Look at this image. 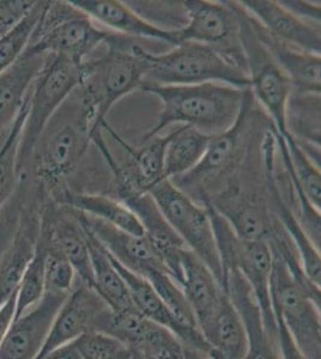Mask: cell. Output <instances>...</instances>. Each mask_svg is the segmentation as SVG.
<instances>
[{
    "label": "cell",
    "instance_id": "6da1fadb",
    "mask_svg": "<svg viewBox=\"0 0 321 359\" xmlns=\"http://www.w3.org/2000/svg\"><path fill=\"white\" fill-rule=\"evenodd\" d=\"M79 91L78 88L49 120L22 172L30 168L34 181L48 198L64 189L93 143V114Z\"/></svg>",
    "mask_w": 321,
    "mask_h": 359
},
{
    "label": "cell",
    "instance_id": "7a4b0ae2",
    "mask_svg": "<svg viewBox=\"0 0 321 359\" xmlns=\"http://www.w3.org/2000/svg\"><path fill=\"white\" fill-rule=\"evenodd\" d=\"M142 89L161 102L157 123L143 139L159 135L173 123L195 127L205 135H218L237 123L252 96L249 89L222 83L148 86Z\"/></svg>",
    "mask_w": 321,
    "mask_h": 359
},
{
    "label": "cell",
    "instance_id": "3957f363",
    "mask_svg": "<svg viewBox=\"0 0 321 359\" xmlns=\"http://www.w3.org/2000/svg\"><path fill=\"white\" fill-rule=\"evenodd\" d=\"M139 53L144 64L143 86L203 83H222L244 90L251 86L247 71L208 46L180 42L162 54L150 53L140 46Z\"/></svg>",
    "mask_w": 321,
    "mask_h": 359
},
{
    "label": "cell",
    "instance_id": "277c9868",
    "mask_svg": "<svg viewBox=\"0 0 321 359\" xmlns=\"http://www.w3.org/2000/svg\"><path fill=\"white\" fill-rule=\"evenodd\" d=\"M106 45V54L84 62L86 74L79 88L93 114L94 137L102 133V125L115 103L142 88L144 81L140 46L117 34L110 35Z\"/></svg>",
    "mask_w": 321,
    "mask_h": 359
},
{
    "label": "cell",
    "instance_id": "5b68a950",
    "mask_svg": "<svg viewBox=\"0 0 321 359\" xmlns=\"http://www.w3.org/2000/svg\"><path fill=\"white\" fill-rule=\"evenodd\" d=\"M203 205L208 208L211 218L224 273L232 269L244 277L261 308L266 331L277 339L276 320L270 290L273 260L271 245L264 240L249 241L240 238L210 201H205Z\"/></svg>",
    "mask_w": 321,
    "mask_h": 359
},
{
    "label": "cell",
    "instance_id": "8992f818",
    "mask_svg": "<svg viewBox=\"0 0 321 359\" xmlns=\"http://www.w3.org/2000/svg\"><path fill=\"white\" fill-rule=\"evenodd\" d=\"M84 74V64H77L63 55H49L29 96L28 113L20 133L17 154V170L20 176L25 172L30 154L49 120L66 100L81 88Z\"/></svg>",
    "mask_w": 321,
    "mask_h": 359
},
{
    "label": "cell",
    "instance_id": "52a82bcc",
    "mask_svg": "<svg viewBox=\"0 0 321 359\" xmlns=\"http://www.w3.org/2000/svg\"><path fill=\"white\" fill-rule=\"evenodd\" d=\"M273 249L271 302L275 314L307 359H321V294H314L294 276L281 254Z\"/></svg>",
    "mask_w": 321,
    "mask_h": 359
},
{
    "label": "cell",
    "instance_id": "ba28073f",
    "mask_svg": "<svg viewBox=\"0 0 321 359\" xmlns=\"http://www.w3.org/2000/svg\"><path fill=\"white\" fill-rule=\"evenodd\" d=\"M110 35L70 4L69 0L46 1L29 47L84 64L88 55L106 43Z\"/></svg>",
    "mask_w": 321,
    "mask_h": 359
},
{
    "label": "cell",
    "instance_id": "9c48e42d",
    "mask_svg": "<svg viewBox=\"0 0 321 359\" xmlns=\"http://www.w3.org/2000/svg\"><path fill=\"white\" fill-rule=\"evenodd\" d=\"M149 194L183 245L208 266L224 289L223 267L207 206L198 204L171 180L161 181Z\"/></svg>",
    "mask_w": 321,
    "mask_h": 359
},
{
    "label": "cell",
    "instance_id": "30bf717a",
    "mask_svg": "<svg viewBox=\"0 0 321 359\" xmlns=\"http://www.w3.org/2000/svg\"><path fill=\"white\" fill-rule=\"evenodd\" d=\"M183 8L188 21L178 28L180 42L208 46L248 72L237 3L188 0Z\"/></svg>",
    "mask_w": 321,
    "mask_h": 359
},
{
    "label": "cell",
    "instance_id": "8fae6325",
    "mask_svg": "<svg viewBox=\"0 0 321 359\" xmlns=\"http://www.w3.org/2000/svg\"><path fill=\"white\" fill-rule=\"evenodd\" d=\"M240 16L242 43L251 79L249 90L273 120V131L284 137L289 133L287 121L293 86L256 39L244 11Z\"/></svg>",
    "mask_w": 321,
    "mask_h": 359
},
{
    "label": "cell",
    "instance_id": "7c38bea8",
    "mask_svg": "<svg viewBox=\"0 0 321 359\" xmlns=\"http://www.w3.org/2000/svg\"><path fill=\"white\" fill-rule=\"evenodd\" d=\"M110 311V306L94 289L81 282L77 285L74 284L54 316L37 359L42 358L59 347L74 343L81 335L100 331L102 321Z\"/></svg>",
    "mask_w": 321,
    "mask_h": 359
},
{
    "label": "cell",
    "instance_id": "4fadbf2b",
    "mask_svg": "<svg viewBox=\"0 0 321 359\" xmlns=\"http://www.w3.org/2000/svg\"><path fill=\"white\" fill-rule=\"evenodd\" d=\"M101 333L112 335L134 352L154 359H185V346L167 328L144 318L134 308L110 311L102 321Z\"/></svg>",
    "mask_w": 321,
    "mask_h": 359
},
{
    "label": "cell",
    "instance_id": "5bb4252c",
    "mask_svg": "<svg viewBox=\"0 0 321 359\" xmlns=\"http://www.w3.org/2000/svg\"><path fill=\"white\" fill-rule=\"evenodd\" d=\"M237 4L276 40L308 53L320 55V25L294 15L281 1L242 0L237 1Z\"/></svg>",
    "mask_w": 321,
    "mask_h": 359
},
{
    "label": "cell",
    "instance_id": "9a60e30c",
    "mask_svg": "<svg viewBox=\"0 0 321 359\" xmlns=\"http://www.w3.org/2000/svg\"><path fill=\"white\" fill-rule=\"evenodd\" d=\"M67 296L46 291L37 306L15 320L0 346V359H37L54 316Z\"/></svg>",
    "mask_w": 321,
    "mask_h": 359
},
{
    "label": "cell",
    "instance_id": "2e32d148",
    "mask_svg": "<svg viewBox=\"0 0 321 359\" xmlns=\"http://www.w3.org/2000/svg\"><path fill=\"white\" fill-rule=\"evenodd\" d=\"M110 257L115 269L126 284L134 309L144 318H149L159 326L167 328L168 331H171L173 334L179 338L180 341L186 348L208 355L211 348L205 341L199 330L181 323L166 306V303L163 302L147 279H144L138 274H134L130 269H125L110 254Z\"/></svg>",
    "mask_w": 321,
    "mask_h": 359
},
{
    "label": "cell",
    "instance_id": "e0dca14e",
    "mask_svg": "<svg viewBox=\"0 0 321 359\" xmlns=\"http://www.w3.org/2000/svg\"><path fill=\"white\" fill-rule=\"evenodd\" d=\"M70 4L89 17L94 23L110 29L117 35L150 39L178 46V29H164L149 22L129 5L118 0H69Z\"/></svg>",
    "mask_w": 321,
    "mask_h": 359
},
{
    "label": "cell",
    "instance_id": "ac0fdd59",
    "mask_svg": "<svg viewBox=\"0 0 321 359\" xmlns=\"http://www.w3.org/2000/svg\"><path fill=\"white\" fill-rule=\"evenodd\" d=\"M79 217L81 223L101 242L107 252L125 269L143 278L152 269H162L168 272L159 253L144 235H132L81 212Z\"/></svg>",
    "mask_w": 321,
    "mask_h": 359
},
{
    "label": "cell",
    "instance_id": "d6986e66",
    "mask_svg": "<svg viewBox=\"0 0 321 359\" xmlns=\"http://www.w3.org/2000/svg\"><path fill=\"white\" fill-rule=\"evenodd\" d=\"M49 55L28 46L20 59L0 74V145L28 101Z\"/></svg>",
    "mask_w": 321,
    "mask_h": 359
},
{
    "label": "cell",
    "instance_id": "ffe728a7",
    "mask_svg": "<svg viewBox=\"0 0 321 359\" xmlns=\"http://www.w3.org/2000/svg\"><path fill=\"white\" fill-rule=\"evenodd\" d=\"M137 217L144 230V236L159 253L171 277L180 285L181 254L186 249L176 233L164 218L154 198L149 193L119 198Z\"/></svg>",
    "mask_w": 321,
    "mask_h": 359
},
{
    "label": "cell",
    "instance_id": "44dd1931",
    "mask_svg": "<svg viewBox=\"0 0 321 359\" xmlns=\"http://www.w3.org/2000/svg\"><path fill=\"white\" fill-rule=\"evenodd\" d=\"M246 17L256 39L266 49L270 57H273V62L287 74L293 86V90H296L300 95L320 96V55L308 53L276 40L275 37L268 35L252 17L248 16L247 13Z\"/></svg>",
    "mask_w": 321,
    "mask_h": 359
},
{
    "label": "cell",
    "instance_id": "7402d4cb",
    "mask_svg": "<svg viewBox=\"0 0 321 359\" xmlns=\"http://www.w3.org/2000/svg\"><path fill=\"white\" fill-rule=\"evenodd\" d=\"M224 290L239 311L247 333V353L244 359H281L277 339L268 334L261 308L251 287L236 271L224 273Z\"/></svg>",
    "mask_w": 321,
    "mask_h": 359
},
{
    "label": "cell",
    "instance_id": "603a6c76",
    "mask_svg": "<svg viewBox=\"0 0 321 359\" xmlns=\"http://www.w3.org/2000/svg\"><path fill=\"white\" fill-rule=\"evenodd\" d=\"M180 286L191 306L200 332V328H203L215 314L227 291L221 286L208 266L188 248L181 254Z\"/></svg>",
    "mask_w": 321,
    "mask_h": 359
},
{
    "label": "cell",
    "instance_id": "cb8c5ba5",
    "mask_svg": "<svg viewBox=\"0 0 321 359\" xmlns=\"http://www.w3.org/2000/svg\"><path fill=\"white\" fill-rule=\"evenodd\" d=\"M251 106V100L242 111L240 118L234 126L218 135H212L208 149L204 154L199 164L186 175L171 182L176 184L183 192L188 193L192 187L210 181L212 177L220 175L230 167L234 158L237 157L241 145V130L244 127V118L248 108Z\"/></svg>",
    "mask_w": 321,
    "mask_h": 359
},
{
    "label": "cell",
    "instance_id": "d4e9b609",
    "mask_svg": "<svg viewBox=\"0 0 321 359\" xmlns=\"http://www.w3.org/2000/svg\"><path fill=\"white\" fill-rule=\"evenodd\" d=\"M200 333L212 351L225 359H244L247 353V333L232 299L224 294L209 323Z\"/></svg>",
    "mask_w": 321,
    "mask_h": 359
},
{
    "label": "cell",
    "instance_id": "484cf974",
    "mask_svg": "<svg viewBox=\"0 0 321 359\" xmlns=\"http://www.w3.org/2000/svg\"><path fill=\"white\" fill-rule=\"evenodd\" d=\"M57 204L66 205L78 212L94 217L126 233L143 236L144 230L137 217L120 201L101 194H89L65 189L52 198Z\"/></svg>",
    "mask_w": 321,
    "mask_h": 359
},
{
    "label": "cell",
    "instance_id": "4316f807",
    "mask_svg": "<svg viewBox=\"0 0 321 359\" xmlns=\"http://www.w3.org/2000/svg\"><path fill=\"white\" fill-rule=\"evenodd\" d=\"M83 226L86 229L89 245L90 260L94 278L93 289L105 301L107 306H110V311H122L132 309L134 306L131 301L129 289L122 276L115 269L110 253L89 229L84 224Z\"/></svg>",
    "mask_w": 321,
    "mask_h": 359
},
{
    "label": "cell",
    "instance_id": "83f0119b",
    "mask_svg": "<svg viewBox=\"0 0 321 359\" xmlns=\"http://www.w3.org/2000/svg\"><path fill=\"white\" fill-rule=\"evenodd\" d=\"M167 135L163 170L164 179L173 181L192 172L199 164L212 135L188 125H180Z\"/></svg>",
    "mask_w": 321,
    "mask_h": 359
},
{
    "label": "cell",
    "instance_id": "f1b7e54d",
    "mask_svg": "<svg viewBox=\"0 0 321 359\" xmlns=\"http://www.w3.org/2000/svg\"><path fill=\"white\" fill-rule=\"evenodd\" d=\"M273 164H266L268 172V179L271 180V196L276 199L277 210H278V218L280 224L289 236L295 252H296L299 262L301 264L302 271L308 278L310 282L315 285L320 286L321 283V260L320 249L314 245L313 241L309 238L305 233L301 225L294 215L293 210L285 204V201L281 198V192L277 187L273 176Z\"/></svg>",
    "mask_w": 321,
    "mask_h": 359
},
{
    "label": "cell",
    "instance_id": "f546056e",
    "mask_svg": "<svg viewBox=\"0 0 321 359\" xmlns=\"http://www.w3.org/2000/svg\"><path fill=\"white\" fill-rule=\"evenodd\" d=\"M275 142L281 151L282 161L285 170L295 177L302 191L314 208H321V174L320 165L302 149L293 135L282 137L273 131Z\"/></svg>",
    "mask_w": 321,
    "mask_h": 359
},
{
    "label": "cell",
    "instance_id": "4dcf8cb0",
    "mask_svg": "<svg viewBox=\"0 0 321 359\" xmlns=\"http://www.w3.org/2000/svg\"><path fill=\"white\" fill-rule=\"evenodd\" d=\"M46 1H37L32 11L0 36V74L20 59L28 48Z\"/></svg>",
    "mask_w": 321,
    "mask_h": 359
},
{
    "label": "cell",
    "instance_id": "1f68e13d",
    "mask_svg": "<svg viewBox=\"0 0 321 359\" xmlns=\"http://www.w3.org/2000/svg\"><path fill=\"white\" fill-rule=\"evenodd\" d=\"M45 292V245L39 237L35 254L17 289L15 320L37 306Z\"/></svg>",
    "mask_w": 321,
    "mask_h": 359
},
{
    "label": "cell",
    "instance_id": "d6a6232c",
    "mask_svg": "<svg viewBox=\"0 0 321 359\" xmlns=\"http://www.w3.org/2000/svg\"><path fill=\"white\" fill-rule=\"evenodd\" d=\"M144 279L150 283V285L154 287L163 302L166 303V306L181 323L198 328L195 315L192 313L191 306L185 297L181 286L175 282L171 274L162 269H152L147 273Z\"/></svg>",
    "mask_w": 321,
    "mask_h": 359
},
{
    "label": "cell",
    "instance_id": "836d02e7",
    "mask_svg": "<svg viewBox=\"0 0 321 359\" xmlns=\"http://www.w3.org/2000/svg\"><path fill=\"white\" fill-rule=\"evenodd\" d=\"M40 238L45 245L46 291L70 294L74 285L76 272L60 249L41 233Z\"/></svg>",
    "mask_w": 321,
    "mask_h": 359
},
{
    "label": "cell",
    "instance_id": "e575fe53",
    "mask_svg": "<svg viewBox=\"0 0 321 359\" xmlns=\"http://www.w3.org/2000/svg\"><path fill=\"white\" fill-rule=\"evenodd\" d=\"M81 359H132V350L112 335L90 332L74 341Z\"/></svg>",
    "mask_w": 321,
    "mask_h": 359
},
{
    "label": "cell",
    "instance_id": "d590c367",
    "mask_svg": "<svg viewBox=\"0 0 321 359\" xmlns=\"http://www.w3.org/2000/svg\"><path fill=\"white\" fill-rule=\"evenodd\" d=\"M22 204H23V187L20 184L16 193L0 212V257L16 231Z\"/></svg>",
    "mask_w": 321,
    "mask_h": 359
},
{
    "label": "cell",
    "instance_id": "8d00e7d4",
    "mask_svg": "<svg viewBox=\"0 0 321 359\" xmlns=\"http://www.w3.org/2000/svg\"><path fill=\"white\" fill-rule=\"evenodd\" d=\"M37 1L0 0V36L27 16Z\"/></svg>",
    "mask_w": 321,
    "mask_h": 359
},
{
    "label": "cell",
    "instance_id": "74e56055",
    "mask_svg": "<svg viewBox=\"0 0 321 359\" xmlns=\"http://www.w3.org/2000/svg\"><path fill=\"white\" fill-rule=\"evenodd\" d=\"M273 315H275V320H276L277 344H278L281 359H307L306 355L302 353L301 350L297 347L288 330L285 328L284 323H282L281 318L275 313H273Z\"/></svg>",
    "mask_w": 321,
    "mask_h": 359
},
{
    "label": "cell",
    "instance_id": "f35d334b",
    "mask_svg": "<svg viewBox=\"0 0 321 359\" xmlns=\"http://www.w3.org/2000/svg\"><path fill=\"white\" fill-rule=\"evenodd\" d=\"M282 5L294 15L308 22L320 25V5H312L307 1H281Z\"/></svg>",
    "mask_w": 321,
    "mask_h": 359
},
{
    "label": "cell",
    "instance_id": "ab89813d",
    "mask_svg": "<svg viewBox=\"0 0 321 359\" xmlns=\"http://www.w3.org/2000/svg\"><path fill=\"white\" fill-rule=\"evenodd\" d=\"M16 296L15 294L8 298L5 302L4 306H0V346L3 344L5 337L8 334L10 327L13 325L15 320V313H16Z\"/></svg>",
    "mask_w": 321,
    "mask_h": 359
},
{
    "label": "cell",
    "instance_id": "60d3db41",
    "mask_svg": "<svg viewBox=\"0 0 321 359\" xmlns=\"http://www.w3.org/2000/svg\"><path fill=\"white\" fill-rule=\"evenodd\" d=\"M40 359H81V357L78 355L74 343H71L65 346L59 347L54 351L49 352Z\"/></svg>",
    "mask_w": 321,
    "mask_h": 359
},
{
    "label": "cell",
    "instance_id": "b9f144b4",
    "mask_svg": "<svg viewBox=\"0 0 321 359\" xmlns=\"http://www.w3.org/2000/svg\"><path fill=\"white\" fill-rule=\"evenodd\" d=\"M132 359H154L149 357V355H143V353H139V352L132 351Z\"/></svg>",
    "mask_w": 321,
    "mask_h": 359
},
{
    "label": "cell",
    "instance_id": "7bdbcfd3",
    "mask_svg": "<svg viewBox=\"0 0 321 359\" xmlns=\"http://www.w3.org/2000/svg\"><path fill=\"white\" fill-rule=\"evenodd\" d=\"M209 357L211 359H225L222 357V355H218L217 352L212 351V350H210V352L208 353Z\"/></svg>",
    "mask_w": 321,
    "mask_h": 359
}]
</instances>
